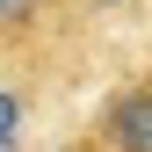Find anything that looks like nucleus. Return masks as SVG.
<instances>
[{
  "mask_svg": "<svg viewBox=\"0 0 152 152\" xmlns=\"http://www.w3.org/2000/svg\"><path fill=\"white\" fill-rule=\"evenodd\" d=\"M72 152H152V65H138L130 80H116L94 102Z\"/></svg>",
  "mask_w": 152,
  "mask_h": 152,
  "instance_id": "f257e3e1",
  "label": "nucleus"
},
{
  "mask_svg": "<svg viewBox=\"0 0 152 152\" xmlns=\"http://www.w3.org/2000/svg\"><path fill=\"white\" fill-rule=\"evenodd\" d=\"M87 15L80 0H0V51L7 44H44V36H72V29H87Z\"/></svg>",
  "mask_w": 152,
  "mask_h": 152,
  "instance_id": "f03ea898",
  "label": "nucleus"
},
{
  "mask_svg": "<svg viewBox=\"0 0 152 152\" xmlns=\"http://www.w3.org/2000/svg\"><path fill=\"white\" fill-rule=\"evenodd\" d=\"M80 7H94V0H80Z\"/></svg>",
  "mask_w": 152,
  "mask_h": 152,
  "instance_id": "7ed1b4c3",
  "label": "nucleus"
}]
</instances>
